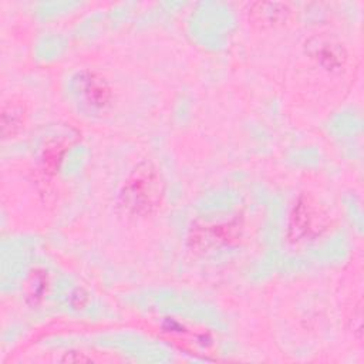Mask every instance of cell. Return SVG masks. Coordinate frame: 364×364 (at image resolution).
Returning a JSON list of instances; mask_svg holds the SVG:
<instances>
[{
  "mask_svg": "<svg viewBox=\"0 0 364 364\" xmlns=\"http://www.w3.org/2000/svg\"><path fill=\"white\" fill-rule=\"evenodd\" d=\"M166 185L162 172L149 159L141 161L125 178L118 200L122 209L132 216H151L156 213L165 198Z\"/></svg>",
  "mask_w": 364,
  "mask_h": 364,
  "instance_id": "obj_1",
  "label": "cell"
},
{
  "mask_svg": "<svg viewBox=\"0 0 364 364\" xmlns=\"http://www.w3.org/2000/svg\"><path fill=\"white\" fill-rule=\"evenodd\" d=\"M328 226L330 216L327 210L314 198L303 195L291 209L287 225V237L296 245L311 242L320 237Z\"/></svg>",
  "mask_w": 364,
  "mask_h": 364,
  "instance_id": "obj_2",
  "label": "cell"
},
{
  "mask_svg": "<svg viewBox=\"0 0 364 364\" xmlns=\"http://www.w3.org/2000/svg\"><path fill=\"white\" fill-rule=\"evenodd\" d=\"M77 92L84 104L97 112L108 109L114 100V92L109 82L97 71L85 70L77 75Z\"/></svg>",
  "mask_w": 364,
  "mask_h": 364,
  "instance_id": "obj_3",
  "label": "cell"
},
{
  "mask_svg": "<svg viewBox=\"0 0 364 364\" xmlns=\"http://www.w3.org/2000/svg\"><path fill=\"white\" fill-rule=\"evenodd\" d=\"M291 7L282 1H253L246 7V17L250 26L259 30L283 27L291 18Z\"/></svg>",
  "mask_w": 364,
  "mask_h": 364,
  "instance_id": "obj_4",
  "label": "cell"
},
{
  "mask_svg": "<svg viewBox=\"0 0 364 364\" xmlns=\"http://www.w3.org/2000/svg\"><path fill=\"white\" fill-rule=\"evenodd\" d=\"M306 53L321 67L334 71L344 67L347 61V51L343 44L331 36H313L306 43Z\"/></svg>",
  "mask_w": 364,
  "mask_h": 364,
  "instance_id": "obj_5",
  "label": "cell"
},
{
  "mask_svg": "<svg viewBox=\"0 0 364 364\" xmlns=\"http://www.w3.org/2000/svg\"><path fill=\"white\" fill-rule=\"evenodd\" d=\"M28 121V109L23 100L11 97L1 104L0 129L4 139L14 138L21 134Z\"/></svg>",
  "mask_w": 364,
  "mask_h": 364,
  "instance_id": "obj_6",
  "label": "cell"
}]
</instances>
